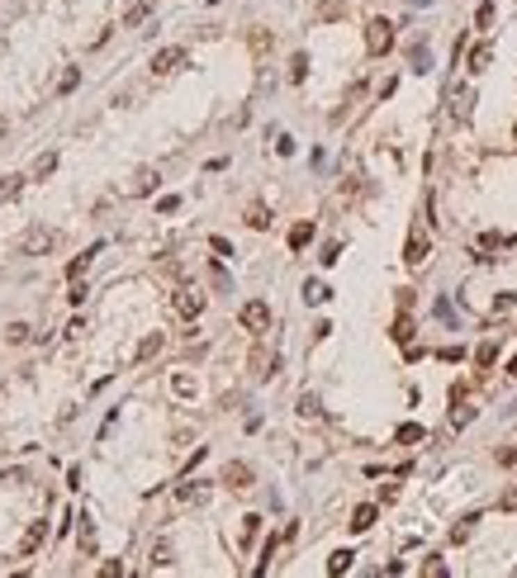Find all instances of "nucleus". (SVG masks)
<instances>
[{
    "instance_id": "1a4fd4ad",
    "label": "nucleus",
    "mask_w": 517,
    "mask_h": 578,
    "mask_svg": "<svg viewBox=\"0 0 517 578\" xmlns=\"http://www.w3.org/2000/svg\"><path fill=\"white\" fill-rule=\"evenodd\" d=\"M162 346H166V332H147L142 342H138V351H133V361L138 365H147L152 356H162Z\"/></svg>"
},
{
    "instance_id": "473e14b6",
    "label": "nucleus",
    "mask_w": 517,
    "mask_h": 578,
    "mask_svg": "<svg viewBox=\"0 0 517 578\" xmlns=\"http://www.w3.org/2000/svg\"><path fill=\"white\" fill-rule=\"evenodd\" d=\"M413 72H432V57H427V43L413 48Z\"/></svg>"
},
{
    "instance_id": "de8ad7c7",
    "label": "nucleus",
    "mask_w": 517,
    "mask_h": 578,
    "mask_svg": "<svg viewBox=\"0 0 517 578\" xmlns=\"http://www.w3.org/2000/svg\"><path fill=\"white\" fill-rule=\"evenodd\" d=\"M508 374H513V379H517V356H513V361H508Z\"/></svg>"
},
{
    "instance_id": "f8f14e48",
    "label": "nucleus",
    "mask_w": 517,
    "mask_h": 578,
    "mask_svg": "<svg viewBox=\"0 0 517 578\" xmlns=\"http://www.w3.org/2000/svg\"><path fill=\"white\" fill-rule=\"evenodd\" d=\"M152 10H157V0H133V5L124 10V28H138L147 15H152Z\"/></svg>"
},
{
    "instance_id": "9d476101",
    "label": "nucleus",
    "mask_w": 517,
    "mask_h": 578,
    "mask_svg": "<svg viewBox=\"0 0 517 578\" xmlns=\"http://www.w3.org/2000/svg\"><path fill=\"white\" fill-rule=\"evenodd\" d=\"M427 251H432V247H427V237L413 228V233H409V247H404V261H409V265H422V261H427Z\"/></svg>"
},
{
    "instance_id": "4468645a",
    "label": "nucleus",
    "mask_w": 517,
    "mask_h": 578,
    "mask_svg": "<svg viewBox=\"0 0 517 578\" xmlns=\"http://www.w3.org/2000/svg\"><path fill=\"white\" fill-rule=\"evenodd\" d=\"M152 190H157V171H152V166H142L133 181H129V195H152Z\"/></svg>"
},
{
    "instance_id": "c85d7f7f",
    "label": "nucleus",
    "mask_w": 517,
    "mask_h": 578,
    "mask_svg": "<svg viewBox=\"0 0 517 578\" xmlns=\"http://www.w3.org/2000/svg\"><path fill=\"white\" fill-rule=\"evenodd\" d=\"M352 559H356L352 550H337L332 559H327V574H347V569H352Z\"/></svg>"
},
{
    "instance_id": "bb28decb",
    "label": "nucleus",
    "mask_w": 517,
    "mask_h": 578,
    "mask_svg": "<svg viewBox=\"0 0 517 578\" xmlns=\"http://www.w3.org/2000/svg\"><path fill=\"white\" fill-rule=\"evenodd\" d=\"M489 62H493V48H489V43H479V48L470 53V72H484Z\"/></svg>"
},
{
    "instance_id": "7c9ffc66",
    "label": "nucleus",
    "mask_w": 517,
    "mask_h": 578,
    "mask_svg": "<svg viewBox=\"0 0 517 578\" xmlns=\"http://www.w3.org/2000/svg\"><path fill=\"white\" fill-rule=\"evenodd\" d=\"M493 10H498V0H479V15H475V28H489V24H493Z\"/></svg>"
},
{
    "instance_id": "4c0bfd02",
    "label": "nucleus",
    "mask_w": 517,
    "mask_h": 578,
    "mask_svg": "<svg viewBox=\"0 0 517 578\" xmlns=\"http://www.w3.org/2000/svg\"><path fill=\"white\" fill-rule=\"evenodd\" d=\"M166 564H171V545H152V569H166Z\"/></svg>"
},
{
    "instance_id": "0eeeda50",
    "label": "nucleus",
    "mask_w": 517,
    "mask_h": 578,
    "mask_svg": "<svg viewBox=\"0 0 517 578\" xmlns=\"http://www.w3.org/2000/svg\"><path fill=\"white\" fill-rule=\"evenodd\" d=\"M252 479H256V474H252V465L228 460V470H223V484H228V488H238V493H243V488H252Z\"/></svg>"
},
{
    "instance_id": "f704fd0d",
    "label": "nucleus",
    "mask_w": 517,
    "mask_h": 578,
    "mask_svg": "<svg viewBox=\"0 0 517 578\" xmlns=\"http://www.w3.org/2000/svg\"><path fill=\"white\" fill-rule=\"evenodd\" d=\"M5 342H28V322H10V327H5Z\"/></svg>"
},
{
    "instance_id": "a211bd4d",
    "label": "nucleus",
    "mask_w": 517,
    "mask_h": 578,
    "mask_svg": "<svg viewBox=\"0 0 517 578\" xmlns=\"http://www.w3.org/2000/svg\"><path fill=\"white\" fill-rule=\"evenodd\" d=\"M247 228L266 233V228H271V209H266V204H247Z\"/></svg>"
},
{
    "instance_id": "c9c22d12",
    "label": "nucleus",
    "mask_w": 517,
    "mask_h": 578,
    "mask_svg": "<svg viewBox=\"0 0 517 578\" xmlns=\"http://www.w3.org/2000/svg\"><path fill=\"white\" fill-rule=\"evenodd\" d=\"M157 270H162L166 280H181V261H176V256H162V261H157Z\"/></svg>"
},
{
    "instance_id": "20e7f679",
    "label": "nucleus",
    "mask_w": 517,
    "mask_h": 578,
    "mask_svg": "<svg viewBox=\"0 0 517 578\" xmlns=\"http://www.w3.org/2000/svg\"><path fill=\"white\" fill-rule=\"evenodd\" d=\"M171 304H176V313H181V317H199V313H204V294H199L195 285H181Z\"/></svg>"
},
{
    "instance_id": "393cba45",
    "label": "nucleus",
    "mask_w": 517,
    "mask_h": 578,
    "mask_svg": "<svg viewBox=\"0 0 517 578\" xmlns=\"http://www.w3.org/2000/svg\"><path fill=\"white\" fill-rule=\"evenodd\" d=\"M493 361H498V342H479V351H475V365H479V370H489Z\"/></svg>"
},
{
    "instance_id": "5701e85b",
    "label": "nucleus",
    "mask_w": 517,
    "mask_h": 578,
    "mask_svg": "<svg viewBox=\"0 0 517 578\" xmlns=\"http://www.w3.org/2000/svg\"><path fill=\"white\" fill-rule=\"evenodd\" d=\"M347 15V0H323L318 5V24H332V19H342Z\"/></svg>"
},
{
    "instance_id": "4be33fe9",
    "label": "nucleus",
    "mask_w": 517,
    "mask_h": 578,
    "mask_svg": "<svg viewBox=\"0 0 517 578\" xmlns=\"http://www.w3.org/2000/svg\"><path fill=\"white\" fill-rule=\"evenodd\" d=\"M422 436H427V431H422V422H404V427L394 431V441H399V446H413V441H422Z\"/></svg>"
},
{
    "instance_id": "2f4dec72",
    "label": "nucleus",
    "mask_w": 517,
    "mask_h": 578,
    "mask_svg": "<svg viewBox=\"0 0 517 578\" xmlns=\"http://www.w3.org/2000/svg\"><path fill=\"white\" fill-rule=\"evenodd\" d=\"M318 413H323V403L313 394H299V418H318Z\"/></svg>"
},
{
    "instance_id": "a18cd8bd",
    "label": "nucleus",
    "mask_w": 517,
    "mask_h": 578,
    "mask_svg": "<svg viewBox=\"0 0 517 578\" xmlns=\"http://www.w3.org/2000/svg\"><path fill=\"white\" fill-rule=\"evenodd\" d=\"M209 247H214L218 256H233V247H228V237H209Z\"/></svg>"
},
{
    "instance_id": "a19ab883",
    "label": "nucleus",
    "mask_w": 517,
    "mask_h": 578,
    "mask_svg": "<svg viewBox=\"0 0 517 578\" xmlns=\"http://www.w3.org/2000/svg\"><path fill=\"white\" fill-rule=\"evenodd\" d=\"M171 389H176V394H195V379H190V374H176Z\"/></svg>"
},
{
    "instance_id": "37998d69",
    "label": "nucleus",
    "mask_w": 517,
    "mask_h": 578,
    "mask_svg": "<svg viewBox=\"0 0 517 578\" xmlns=\"http://www.w3.org/2000/svg\"><path fill=\"white\" fill-rule=\"evenodd\" d=\"M475 522H479V517H475V512H470V517H465V522L456 526V531H451V540H465V536H470V526H475Z\"/></svg>"
},
{
    "instance_id": "dca6fc26",
    "label": "nucleus",
    "mask_w": 517,
    "mask_h": 578,
    "mask_svg": "<svg viewBox=\"0 0 517 578\" xmlns=\"http://www.w3.org/2000/svg\"><path fill=\"white\" fill-rule=\"evenodd\" d=\"M375 517H380V512H375V502H361V507L352 512V531H370V526H375Z\"/></svg>"
},
{
    "instance_id": "a878e982",
    "label": "nucleus",
    "mask_w": 517,
    "mask_h": 578,
    "mask_svg": "<svg viewBox=\"0 0 517 578\" xmlns=\"http://www.w3.org/2000/svg\"><path fill=\"white\" fill-rule=\"evenodd\" d=\"M76 85H81V72H76V67H67V72L57 76V95H72Z\"/></svg>"
},
{
    "instance_id": "7ed1b4c3",
    "label": "nucleus",
    "mask_w": 517,
    "mask_h": 578,
    "mask_svg": "<svg viewBox=\"0 0 517 578\" xmlns=\"http://www.w3.org/2000/svg\"><path fill=\"white\" fill-rule=\"evenodd\" d=\"M238 322H243L247 332H266V327H271V304H266V299H252V304H243Z\"/></svg>"
},
{
    "instance_id": "39448f33",
    "label": "nucleus",
    "mask_w": 517,
    "mask_h": 578,
    "mask_svg": "<svg viewBox=\"0 0 517 578\" xmlns=\"http://www.w3.org/2000/svg\"><path fill=\"white\" fill-rule=\"evenodd\" d=\"M275 365H280V356H275L271 346H256V351L247 356V370H252L256 379H271V374H275Z\"/></svg>"
},
{
    "instance_id": "c03bdc74",
    "label": "nucleus",
    "mask_w": 517,
    "mask_h": 578,
    "mask_svg": "<svg viewBox=\"0 0 517 578\" xmlns=\"http://www.w3.org/2000/svg\"><path fill=\"white\" fill-rule=\"evenodd\" d=\"M498 507H503V512H517V484L503 493V498H498Z\"/></svg>"
},
{
    "instance_id": "e433bc0d",
    "label": "nucleus",
    "mask_w": 517,
    "mask_h": 578,
    "mask_svg": "<svg viewBox=\"0 0 517 578\" xmlns=\"http://www.w3.org/2000/svg\"><path fill=\"white\" fill-rule=\"evenodd\" d=\"M256 531H261V517H243V545L256 540Z\"/></svg>"
},
{
    "instance_id": "ddd939ff",
    "label": "nucleus",
    "mask_w": 517,
    "mask_h": 578,
    "mask_svg": "<svg viewBox=\"0 0 517 578\" xmlns=\"http://www.w3.org/2000/svg\"><path fill=\"white\" fill-rule=\"evenodd\" d=\"M470 105H475V90H465V85H456V90H451V114H456V119H470Z\"/></svg>"
},
{
    "instance_id": "49530a36",
    "label": "nucleus",
    "mask_w": 517,
    "mask_h": 578,
    "mask_svg": "<svg viewBox=\"0 0 517 578\" xmlns=\"http://www.w3.org/2000/svg\"><path fill=\"white\" fill-rule=\"evenodd\" d=\"M498 465H517V450H513V446H503V450H498Z\"/></svg>"
},
{
    "instance_id": "aec40b11",
    "label": "nucleus",
    "mask_w": 517,
    "mask_h": 578,
    "mask_svg": "<svg viewBox=\"0 0 517 578\" xmlns=\"http://www.w3.org/2000/svg\"><path fill=\"white\" fill-rule=\"evenodd\" d=\"M176 498H181V502H204V498H209V484H199V479H195V484H181Z\"/></svg>"
},
{
    "instance_id": "412c9836",
    "label": "nucleus",
    "mask_w": 517,
    "mask_h": 578,
    "mask_svg": "<svg viewBox=\"0 0 517 578\" xmlns=\"http://www.w3.org/2000/svg\"><path fill=\"white\" fill-rule=\"evenodd\" d=\"M389 337H394L399 346H413V317L399 313V317H394V332H389Z\"/></svg>"
},
{
    "instance_id": "6ab92c4d",
    "label": "nucleus",
    "mask_w": 517,
    "mask_h": 578,
    "mask_svg": "<svg viewBox=\"0 0 517 578\" xmlns=\"http://www.w3.org/2000/svg\"><path fill=\"white\" fill-rule=\"evenodd\" d=\"M24 190V176H0V204H15Z\"/></svg>"
},
{
    "instance_id": "09e8293b",
    "label": "nucleus",
    "mask_w": 517,
    "mask_h": 578,
    "mask_svg": "<svg viewBox=\"0 0 517 578\" xmlns=\"http://www.w3.org/2000/svg\"><path fill=\"white\" fill-rule=\"evenodd\" d=\"M413 5H432V0H413Z\"/></svg>"
},
{
    "instance_id": "58836bf2",
    "label": "nucleus",
    "mask_w": 517,
    "mask_h": 578,
    "mask_svg": "<svg viewBox=\"0 0 517 578\" xmlns=\"http://www.w3.org/2000/svg\"><path fill=\"white\" fill-rule=\"evenodd\" d=\"M181 209V195H162V199H157V213H176Z\"/></svg>"
},
{
    "instance_id": "f03ea898",
    "label": "nucleus",
    "mask_w": 517,
    "mask_h": 578,
    "mask_svg": "<svg viewBox=\"0 0 517 578\" xmlns=\"http://www.w3.org/2000/svg\"><path fill=\"white\" fill-rule=\"evenodd\" d=\"M53 247H57V228H43V223L19 237V251H24V256H48Z\"/></svg>"
},
{
    "instance_id": "f3484780",
    "label": "nucleus",
    "mask_w": 517,
    "mask_h": 578,
    "mask_svg": "<svg viewBox=\"0 0 517 578\" xmlns=\"http://www.w3.org/2000/svg\"><path fill=\"white\" fill-rule=\"evenodd\" d=\"M309 242H313V223L304 218V223H295V228H290V251H304Z\"/></svg>"
},
{
    "instance_id": "2eb2a0df",
    "label": "nucleus",
    "mask_w": 517,
    "mask_h": 578,
    "mask_svg": "<svg viewBox=\"0 0 517 578\" xmlns=\"http://www.w3.org/2000/svg\"><path fill=\"white\" fill-rule=\"evenodd\" d=\"M95 256H100V242H95V247H85L81 256H76V261L67 265V275H72V280H81L85 270H90V261H95Z\"/></svg>"
},
{
    "instance_id": "423d86ee",
    "label": "nucleus",
    "mask_w": 517,
    "mask_h": 578,
    "mask_svg": "<svg viewBox=\"0 0 517 578\" xmlns=\"http://www.w3.org/2000/svg\"><path fill=\"white\" fill-rule=\"evenodd\" d=\"M181 67H186V48H162V53L152 57V76H171Z\"/></svg>"
},
{
    "instance_id": "72a5a7b5",
    "label": "nucleus",
    "mask_w": 517,
    "mask_h": 578,
    "mask_svg": "<svg viewBox=\"0 0 517 578\" xmlns=\"http://www.w3.org/2000/svg\"><path fill=\"white\" fill-rule=\"evenodd\" d=\"M304 76H309V57H304V53H295V62H290V81L299 85Z\"/></svg>"
},
{
    "instance_id": "9b49d317",
    "label": "nucleus",
    "mask_w": 517,
    "mask_h": 578,
    "mask_svg": "<svg viewBox=\"0 0 517 578\" xmlns=\"http://www.w3.org/2000/svg\"><path fill=\"white\" fill-rule=\"evenodd\" d=\"M76 522H81V526H76V545H81V554L90 559V554H95V545H100V540H95V522H90L85 512L76 517Z\"/></svg>"
},
{
    "instance_id": "c756f323",
    "label": "nucleus",
    "mask_w": 517,
    "mask_h": 578,
    "mask_svg": "<svg viewBox=\"0 0 517 578\" xmlns=\"http://www.w3.org/2000/svg\"><path fill=\"white\" fill-rule=\"evenodd\" d=\"M53 171H57V157H53V152H43V157L33 161V181H43V176H53Z\"/></svg>"
},
{
    "instance_id": "cd10ccee",
    "label": "nucleus",
    "mask_w": 517,
    "mask_h": 578,
    "mask_svg": "<svg viewBox=\"0 0 517 578\" xmlns=\"http://www.w3.org/2000/svg\"><path fill=\"white\" fill-rule=\"evenodd\" d=\"M332 294H327V285H318V280H309L304 285V304H327Z\"/></svg>"
},
{
    "instance_id": "6e6552de",
    "label": "nucleus",
    "mask_w": 517,
    "mask_h": 578,
    "mask_svg": "<svg viewBox=\"0 0 517 578\" xmlns=\"http://www.w3.org/2000/svg\"><path fill=\"white\" fill-rule=\"evenodd\" d=\"M43 540H48V522H33V526L24 531V536H19V545H15V554L24 559V554H33L38 545H43Z\"/></svg>"
},
{
    "instance_id": "79ce46f5",
    "label": "nucleus",
    "mask_w": 517,
    "mask_h": 578,
    "mask_svg": "<svg viewBox=\"0 0 517 578\" xmlns=\"http://www.w3.org/2000/svg\"><path fill=\"white\" fill-rule=\"evenodd\" d=\"M498 247H503V237H498V233H484V237H479V251H498Z\"/></svg>"
},
{
    "instance_id": "f257e3e1",
    "label": "nucleus",
    "mask_w": 517,
    "mask_h": 578,
    "mask_svg": "<svg viewBox=\"0 0 517 578\" xmlns=\"http://www.w3.org/2000/svg\"><path fill=\"white\" fill-rule=\"evenodd\" d=\"M389 48H394V24L380 15V19H370V24H366V53H370V57H384Z\"/></svg>"
},
{
    "instance_id": "ea45409f",
    "label": "nucleus",
    "mask_w": 517,
    "mask_h": 578,
    "mask_svg": "<svg viewBox=\"0 0 517 578\" xmlns=\"http://www.w3.org/2000/svg\"><path fill=\"white\" fill-rule=\"evenodd\" d=\"M422 574H427V578H446V564H441V559H436V554H432V559L422 564Z\"/></svg>"
},
{
    "instance_id": "8fccbe9b",
    "label": "nucleus",
    "mask_w": 517,
    "mask_h": 578,
    "mask_svg": "<svg viewBox=\"0 0 517 578\" xmlns=\"http://www.w3.org/2000/svg\"><path fill=\"white\" fill-rule=\"evenodd\" d=\"M5 129H10V124H5V119H0V133H5Z\"/></svg>"
},
{
    "instance_id": "b1692460",
    "label": "nucleus",
    "mask_w": 517,
    "mask_h": 578,
    "mask_svg": "<svg viewBox=\"0 0 517 578\" xmlns=\"http://www.w3.org/2000/svg\"><path fill=\"white\" fill-rule=\"evenodd\" d=\"M247 43H252V53H256V57L271 53V33H266V28H252V33H247Z\"/></svg>"
}]
</instances>
